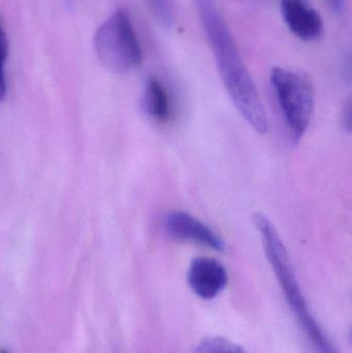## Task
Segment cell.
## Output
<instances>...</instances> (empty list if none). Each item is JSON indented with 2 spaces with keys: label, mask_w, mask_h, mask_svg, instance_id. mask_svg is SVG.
I'll use <instances>...</instances> for the list:
<instances>
[{
  "label": "cell",
  "mask_w": 352,
  "mask_h": 353,
  "mask_svg": "<svg viewBox=\"0 0 352 353\" xmlns=\"http://www.w3.org/2000/svg\"><path fill=\"white\" fill-rule=\"evenodd\" d=\"M194 4L212 49L217 70L236 109L256 132L266 134L268 120L258 89L216 2L194 0Z\"/></svg>",
  "instance_id": "obj_1"
},
{
  "label": "cell",
  "mask_w": 352,
  "mask_h": 353,
  "mask_svg": "<svg viewBox=\"0 0 352 353\" xmlns=\"http://www.w3.org/2000/svg\"><path fill=\"white\" fill-rule=\"evenodd\" d=\"M94 46L101 63L115 74L132 72L142 63V48L125 10H116L101 25Z\"/></svg>",
  "instance_id": "obj_2"
},
{
  "label": "cell",
  "mask_w": 352,
  "mask_h": 353,
  "mask_svg": "<svg viewBox=\"0 0 352 353\" xmlns=\"http://www.w3.org/2000/svg\"><path fill=\"white\" fill-rule=\"evenodd\" d=\"M270 82L293 144H299L311 123L314 90L308 77L283 68H272Z\"/></svg>",
  "instance_id": "obj_3"
},
{
  "label": "cell",
  "mask_w": 352,
  "mask_h": 353,
  "mask_svg": "<svg viewBox=\"0 0 352 353\" xmlns=\"http://www.w3.org/2000/svg\"><path fill=\"white\" fill-rule=\"evenodd\" d=\"M280 12L289 31L301 41H320L324 35L322 16L308 0H281Z\"/></svg>",
  "instance_id": "obj_4"
},
{
  "label": "cell",
  "mask_w": 352,
  "mask_h": 353,
  "mask_svg": "<svg viewBox=\"0 0 352 353\" xmlns=\"http://www.w3.org/2000/svg\"><path fill=\"white\" fill-rule=\"evenodd\" d=\"M187 281L198 298L213 300L227 288L229 274L225 265L216 259L196 257L188 269Z\"/></svg>",
  "instance_id": "obj_5"
},
{
  "label": "cell",
  "mask_w": 352,
  "mask_h": 353,
  "mask_svg": "<svg viewBox=\"0 0 352 353\" xmlns=\"http://www.w3.org/2000/svg\"><path fill=\"white\" fill-rule=\"evenodd\" d=\"M165 230L169 236L180 241L196 243L222 252L225 242L208 225L186 212L169 213L165 220Z\"/></svg>",
  "instance_id": "obj_6"
},
{
  "label": "cell",
  "mask_w": 352,
  "mask_h": 353,
  "mask_svg": "<svg viewBox=\"0 0 352 353\" xmlns=\"http://www.w3.org/2000/svg\"><path fill=\"white\" fill-rule=\"evenodd\" d=\"M145 112L153 119L165 123L171 115V103L169 94L161 81L150 77L145 83L142 97Z\"/></svg>",
  "instance_id": "obj_7"
},
{
  "label": "cell",
  "mask_w": 352,
  "mask_h": 353,
  "mask_svg": "<svg viewBox=\"0 0 352 353\" xmlns=\"http://www.w3.org/2000/svg\"><path fill=\"white\" fill-rule=\"evenodd\" d=\"M192 353H248L241 346L222 337H210L203 340Z\"/></svg>",
  "instance_id": "obj_8"
},
{
  "label": "cell",
  "mask_w": 352,
  "mask_h": 353,
  "mask_svg": "<svg viewBox=\"0 0 352 353\" xmlns=\"http://www.w3.org/2000/svg\"><path fill=\"white\" fill-rule=\"evenodd\" d=\"M146 2L161 27L169 29L175 25V12L169 0H146Z\"/></svg>",
  "instance_id": "obj_9"
},
{
  "label": "cell",
  "mask_w": 352,
  "mask_h": 353,
  "mask_svg": "<svg viewBox=\"0 0 352 353\" xmlns=\"http://www.w3.org/2000/svg\"><path fill=\"white\" fill-rule=\"evenodd\" d=\"M8 55V39L0 18V101L6 97V62Z\"/></svg>",
  "instance_id": "obj_10"
},
{
  "label": "cell",
  "mask_w": 352,
  "mask_h": 353,
  "mask_svg": "<svg viewBox=\"0 0 352 353\" xmlns=\"http://www.w3.org/2000/svg\"><path fill=\"white\" fill-rule=\"evenodd\" d=\"M351 99H349L343 105L342 112H341V123L349 134L351 132Z\"/></svg>",
  "instance_id": "obj_11"
},
{
  "label": "cell",
  "mask_w": 352,
  "mask_h": 353,
  "mask_svg": "<svg viewBox=\"0 0 352 353\" xmlns=\"http://www.w3.org/2000/svg\"><path fill=\"white\" fill-rule=\"evenodd\" d=\"M335 12L341 14L345 8V0H326Z\"/></svg>",
  "instance_id": "obj_12"
},
{
  "label": "cell",
  "mask_w": 352,
  "mask_h": 353,
  "mask_svg": "<svg viewBox=\"0 0 352 353\" xmlns=\"http://www.w3.org/2000/svg\"><path fill=\"white\" fill-rule=\"evenodd\" d=\"M0 353H8V350H0Z\"/></svg>",
  "instance_id": "obj_13"
}]
</instances>
